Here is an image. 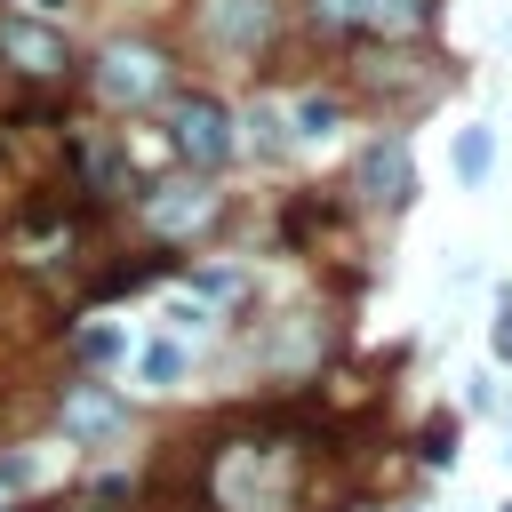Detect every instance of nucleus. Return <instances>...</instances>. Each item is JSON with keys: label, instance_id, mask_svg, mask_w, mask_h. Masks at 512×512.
I'll return each mask as SVG.
<instances>
[{"label": "nucleus", "instance_id": "7ed1b4c3", "mask_svg": "<svg viewBox=\"0 0 512 512\" xmlns=\"http://www.w3.org/2000/svg\"><path fill=\"white\" fill-rule=\"evenodd\" d=\"M0 56L16 64V72H32V80H56L72 56H64V40L48 32V24H32V16H8L0 24Z\"/></svg>", "mask_w": 512, "mask_h": 512}, {"label": "nucleus", "instance_id": "a211bd4d", "mask_svg": "<svg viewBox=\"0 0 512 512\" xmlns=\"http://www.w3.org/2000/svg\"><path fill=\"white\" fill-rule=\"evenodd\" d=\"M488 344H496V360H512V312L496 320V336H488Z\"/></svg>", "mask_w": 512, "mask_h": 512}, {"label": "nucleus", "instance_id": "0eeeda50", "mask_svg": "<svg viewBox=\"0 0 512 512\" xmlns=\"http://www.w3.org/2000/svg\"><path fill=\"white\" fill-rule=\"evenodd\" d=\"M208 24L224 32V40H264V0H208Z\"/></svg>", "mask_w": 512, "mask_h": 512}, {"label": "nucleus", "instance_id": "6e6552de", "mask_svg": "<svg viewBox=\"0 0 512 512\" xmlns=\"http://www.w3.org/2000/svg\"><path fill=\"white\" fill-rule=\"evenodd\" d=\"M424 16H432V0H368L360 32H384V40H392V32H416Z\"/></svg>", "mask_w": 512, "mask_h": 512}, {"label": "nucleus", "instance_id": "423d86ee", "mask_svg": "<svg viewBox=\"0 0 512 512\" xmlns=\"http://www.w3.org/2000/svg\"><path fill=\"white\" fill-rule=\"evenodd\" d=\"M112 424H120V400H112V392H96V384H80V392L64 400V432H72V440H104Z\"/></svg>", "mask_w": 512, "mask_h": 512}, {"label": "nucleus", "instance_id": "f8f14e48", "mask_svg": "<svg viewBox=\"0 0 512 512\" xmlns=\"http://www.w3.org/2000/svg\"><path fill=\"white\" fill-rule=\"evenodd\" d=\"M336 120H344V104H336V96H304V104H296V136H328Z\"/></svg>", "mask_w": 512, "mask_h": 512}, {"label": "nucleus", "instance_id": "aec40b11", "mask_svg": "<svg viewBox=\"0 0 512 512\" xmlns=\"http://www.w3.org/2000/svg\"><path fill=\"white\" fill-rule=\"evenodd\" d=\"M504 424H512V408H504Z\"/></svg>", "mask_w": 512, "mask_h": 512}, {"label": "nucleus", "instance_id": "9d476101", "mask_svg": "<svg viewBox=\"0 0 512 512\" xmlns=\"http://www.w3.org/2000/svg\"><path fill=\"white\" fill-rule=\"evenodd\" d=\"M136 376H144V384H176V376H184V344H144V352H136Z\"/></svg>", "mask_w": 512, "mask_h": 512}, {"label": "nucleus", "instance_id": "ddd939ff", "mask_svg": "<svg viewBox=\"0 0 512 512\" xmlns=\"http://www.w3.org/2000/svg\"><path fill=\"white\" fill-rule=\"evenodd\" d=\"M120 352H128L120 328H80V360H120Z\"/></svg>", "mask_w": 512, "mask_h": 512}, {"label": "nucleus", "instance_id": "f257e3e1", "mask_svg": "<svg viewBox=\"0 0 512 512\" xmlns=\"http://www.w3.org/2000/svg\"><path fill=\"white\" fill-rule=\"evenodd\" d=\"M96 88H104L112 104H152V96L168 88V56L144 48V40H112V48L96 56Z\"/></svg>", "mask_w": 512, "mask_h": 512}, {"label": "nucleus", "instance_id": "6ab92c4d", "mask_svg": "<svg viewBox=\"0 0 512 512\" xmlns=\"http://www.w3.org/2000/svg\"><path fill=\"white\" fill-rule=\"evenodd\" d=\"M32 8H40V16H64V8H72V0H32Z\"/></svg>", "mask_w": 512, "mask_h": 512}, {"label": "nucleus", "instance_id": "4468645a", "mask_svg": "<svg viewBox=\"0 0 512 512\" xmlns=\"http://www.w3.org/2000/svg\"><path fill=\"white\" fill-rule=\"evenodd\" d=\"M312 16H320V24H344V32H360L368 0H312Z\"/></svg>", "mask_w": 512, "mask_h": 512}, {"label": "nucleus", "instance_id": "dca6fc26", "mask_svg": "<svg viewBox=\"0 0 512 512\" xmlns=\"http://www.w3.org/2000/svg\"><path fill=\"white\" fill-rule=\"evenodd\" d=\"M424 464H456V424H432L424 432Z\"/></svg>", "mask_w": 512, "mask_h": 512}, {"label": "nucleus", "instance_id": "412c9836", "mask_svg": "<svg viewBox=\"0 0 512 512\" xmlns=\"http://www.w3.org/2000/svg\"><path fill=\"white\" fill-rule=\"evenodd\" d=\"M504 512H512V504H504Z\"/></svg>", "mask_w": 512, "mask_h": 512}, {"label": "nucleus", "instance_id": "39448f33", "mask_svg": "<svg viewBox=\"0 0 512 512\" xmlns=\"http://www.w3.org/2000/svg\"><path fill=\"white\" fill-rule=\"evenodd\" d=\"M216 216V192H200V184H160V192H144V224L152 232H192V224H208Z\"/></svg>", "mask_w": 512, "mask_h": 512}, {"label": "nucleus", "instance_id": "1a4fd4ad", "mask_svg": "<svg viewBox=\"0 0 512 512\" xmlns=\"http://www.w3.org/2000/svg\"><path fill=\"white\" fill-rule=\"evenodd\" d=\"M488 168H496V128H464L456 136V176L464 184H488Z\"/></svg>", "mask_w": 512, "mask_h": 512}, {"label": "nucleus", "instance_id": "2eb2a0df", "mask_svg": "<svg viewBox=\"0 0 512 512\" xmlns=\"http://www.w3.org/2000/svg\"><path fill=\"white\" fill-rule=\"evenodd\" d=\"M88 176H96V184H104V192H112V184H128V160H120V152H104V144H96V152H88Z\"/></svg>", "mask_w": 512, "mask_h": 512}, {"label": "nucleus", "instance_id": "9b49d317", "mask_svg": "<svg viewBox=\"0 0 512 512\" xmlns=\"http://www.w3.org/2000/svg\"><path fill=\"white\" fill-rule=\"evenodd\" d=\"M248 144H256V152H288V120H280V104H256V112H248Z\"/></svg>", "mask_w": 512, "mask_h": 512}, {"label": "nucleus", "instance_id": "20e7f679", "mask_svg": "<svg viewBox=\"0 0 512 512\" xmlns=\"http://www.w3.org/2000/svg\"><path fill=\"white\" fill-rule=\"evenodd\" d=\"M352 184H360L368 200L400 208V200H408V184H416V176H408V144H400V136H376V144L360 152V176H352Z\"/></svg>", "mask_w": 512, "mask_h": 512}, {"label": "nucleus", "instance_id": "f3484780", "mask_svg": "<svg viewBox=\"0 0 512 512\" xmlns=\"http://www.w3.org/2000/svg\"><path fill=\"white\" fill-rule=\"evenodd\" d=\"M168 320H176V336H208V312H200V304H176Z\"/></svg>", "mask_w": 512, "mask_h": 512}, {"label": "nucleus", "instance_id": "f03ea898", "mask_svg": "<svg viewBox=\"0 0 512 512\" xmlns=\"http://www.w3.org/2000/svg\"><path fill=\"white\" fill-rule=\"evenodd\" d=\"M176 152H184L192 168H224V160H232V120H224L216 96H184V104H176Z\"/></svg>", "mask_w": 512, "mask_h": 512}]
</instances>
